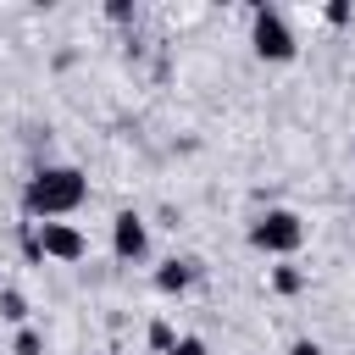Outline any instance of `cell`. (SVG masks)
I'll use <instances>...</instances> for the list:
<instances>
[{
  "label": "cell",
  "mask_w": 355,
  "mask_h": 355,
  "mask_svg": "<svg viewBox=\"0 0 355 355\" xmlns=\"http://www.w3.org/2000/svg\"><path fill=\"white\" fill-rule=\"evenodd\" d=\"M83 194H89V178H83L78 166H39V172L22 183V211H28V216L55 222V216L78 211V205H83Z\"/></svg>",
  "instance_id": "1"
},
{
  "label": "cell",
  "mask_w": 355,
  "mask_h": 355,
  "mask_svg": "<svg viewBox=\"0 0 355 355\" xmlns=\"http://www.w3.org/2000/svg\"><path fill=\"white\" fill-rule=\"evenodd\" d=\"M250 244L266 250V255H294V250L305 244V222H300L294 211H266V216H255Z\"/></svg>",
  "instance_id": "2"
},
{
  "label": "cell",
  "mask_w": 355,
  "mask_h": 355,
  "mask_svg": "<svg viewBox=\"0 0 355 355\" xmlns=\"http://www.w3.org/2000/svg\"><path fill=\"white\" fill-rule=\"evenodd\" d=\"M255 55L261 61H288L294 55V33L272 6H255Z\"/></svg>",
  "instance_id": "3"
},
{
  "label": "cell",
  "mask_w": 355,
  "mask_h": 355,
  "mask_svg": "<svg viewBox=\"0 0 355 355\" xmlns=\"http://www.w3.org/2000/svg\"><path fill=\"white\" fill-rule=\"evenodd\" d=\"M39 244L50 261H83V250H89V239L72 222H39Z\"/></svg>",
  "instance_id": "4"
},
{
  "label": "cell",
  "mask_w": 355,
  "mask_h": 355,
  "mask_svg": "<svg viewBox=\"0 0 355 355\" xmlns=\"http://www.w3.org/2000/svg\"><path fill=\"white\" fill-rule=\"evenodd\" d=\"M111 250H116V261H139V255L150 250V233H144V222H139L133 211H116V222H111Z\"/></svg>",
  "instance_id": "5"
},
{
  "label": "cell",
  "mask_w": 355,
  "mask_h": 355,
  "mask_svg": "<svg viewBox=\"0 0 355 355\" xmlns=\"http://www.w3.org/2000/svg\"><path fill=\"white\" fill-rule=\"evenodd\" d=\"M194 277H200V261H166V266L155 272V288H161V294H183Z\"/></svg>",
  "instance_id": "6"
},
{
  "label": "cell",
  "mask_w": 355,
  "mask_h": 355,
  "mask_svg": "<svg viewBox=\"0 0 355 355\" xmlns=\"http://www.w3.org/2000/svg\"><path fill=\"white\" fill-rule=\"evenodd\" d=\"M272 288H277V294H300V288H305V272H300V266H272Z\"/></svg>",
  "instance_id": "7"
},
{
  "label": "cell",
  "mask_w": 355,
  "mask_h": 355,
  "mask_svg": "<svg viewBox=\"0 0 355 355\" xmlns=\"http://www.w3.org/2000/svg\"><path fill=\"white\" fill-rule=\"evenodd\" d=\"M17 239H22V255H28L33 266H44V244H39V222H22V233H17Z\"/></svg>",
  "instance_id": "8"
},
{
  "label": "cell",
  "mask_w": 355,
  "mask_h": 355,
  "mask_svg": "<svg viewBox=\"0 0 355 355\" xmlns=\"http://www.w3.org/2000/svg\"><path fill=\"white\" fill-rule=\"evenodd\" d=\"M0 316H6V322H28V300H22L17 288H0Z\"/></svg>",
  "instance_id": "9"
},
{
  "label": "cell",
  "mask_w": 355,
  "mask_h": 355,
  "mask_svg": "<svg viewBox=\"0 0 355 355\" xmlns=\"http://www.w3.org/2000/svg\"><path fill=\"white\" fill-rule=\"evenodd\" d=\"M172 344H178V333H172L166 322H150V349H155V355H172Z\"/></svg>",
  "instance_id": "10"
},
{
  "label": "cell",
  "mask_w": 355,
  "mask_h": 355,
  "mask_svg": "<svg viewBox=\"0 0 355 355\" xmlns=\"http://www.w3.org/2000/svg\"><path fill=\"white\" fill-rule=\"evenodd\" d=\"M39 349H44V338H39L33 327H22V333H17V349H11V355H39Z\"/></svg>",
  "instance_id": "11"
},
{
  "label": "cell",
  "mask_w": 355,
  "mask_h": 355,
  "mask_svg": "<svg viewBox=\"0 0 355 355\" xmlns=\"http://www.w3.org/2000/svg\"><path fill=\"white\" fill-rule=\"evenodd\" d=\"M322 17H327V22H333V28H344V22H349V17H355V11H349V0H333V6H327V11H322Z\"/></svg>",
  "instance_id": "12"
},
{
  "label": "cell",
  "mask_w": 355,
  "mask_h": 355,
  "mask_svg": "<svg viewBox=\"0 0 355 355\" xmlns=\"http://www.w3.org/2000/svg\"><path fill=\"white\" fill-rule=\"evenodd\" d=\"M105 17H111V22H128V17H133V0H111Z\"/></svg>",
  "instance_id": "13"
},
{
  "label": "cell",
  "mask_w": 355,
  "mask_h": 355,
  "mask_svg": "<svg viewBox=\"0 0 355 355\" xmlns=\"http://www.w3.org/2000/svg\"><path fill=\"white\" fill-rule=\"evenodd\" d=\"M288 355H322V344H316V338H294V344H288Z\"/></svg>",
  "instance_id": "14"
},
{
  "label": "cell",
  "mask_w": 355,
  "mask_h": 355,
  "mask_svg": "<svg viewBox=\"0 0 355 355\" xmlns=\"http://www.w3.org/2000/svg\"><path fill=\"white\" fill-rule=\"evenodd\" d=\"M172 355H205V344H200V338H178V344H172Z\"/></svg>",
  "instance_id": "15"
}]
</instances>
